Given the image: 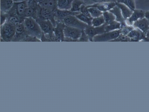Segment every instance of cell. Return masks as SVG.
Wrapping results in <instances>:
<instances>
[{
    "instance_id": "cell-1",
    "label": "cell",
    "mask_w": 149,
    "mask_h": 112,
    "mask_svg": "<svg viewBox=\"0 0 149 112\" xmlns=\"http://www.w3.org/2000/svg\"><path fill=\"white\" fill-rule=\"evenodd\" d=\"M23 23L26 32L28 35L41 39L43 32L35 19L31 17H25Z\"/></svg>"
},
{
    "instance_id": "cell-2",
    "label": "cell",
    "mask_w": 149,
    "mask_h": 112,
    "mask_svg": "<svg viewBox=\"0 0 149 112\" xmlns=\"http://www.w3.org/2000/svg\"><path fill=\"white\" fill-rule=\"evenodd\" d=\"M16 26L7 22L1 26V38L4 41H10L13 40L15 34Z\"/></svg>"
},
{
    "instance_id": "cell-3",
    "label": "cell",
    "mask_w": 149,
    "mask_h": 112,
    "mask_svg": "<svg viewBox=\"0 0 149 112\" xmlns=\"http://www.w3.org/2000/svg\"><path fill=\"white\" fill-rule=\"evenodd\" d=\"M35 19L43 33L46 35H48L49 39L54 35V27L50 20L40 17H38Z\"/></svg>"
},
{
    "instance_id": "cell-4",
    "label": "cell",
    "mask_w": 149,
    "mask_h": 112,
    "mask_svg": "<svg viewBox=\"0 0 149 112\" xmlns=\"http://www.w3.org/2000/svg\"><path fill=\"white\" fill-rule=\"evenodd\" d=\"M36 12V18L40 17L49 20L52 23L54 27H55L57 24V22L55 19L54 11L42 7L38 4Z\"/></svg>"
},
{
    "instance_id": "cell-5",
    "label": "cell",
    "mask_w": 149,
    "mask_h": 112,
    "mask_svg": "<svg viewBox=\"0 0 149 112\" xmlns=\"http://www.w3.org/2000/svg\"><path fill=\"white\" fill-rule=\"evenodd\" d=\"M121 34L120 29L95 36L93 39V42H110L118 37Z\"/></svg>"
},
{
    "instance_id": "cell-6",
    "label": "cell",
    "mask_w": 149,
    "mask_h": 112,
    "mask_svg": "<svg viewBox=\"0 0 149 112\" xmlns=\"http://www.w3.org/2000/svg\"><path fill=\"white\" fill-rule=\"evenodd\" d=\"M66 26L84 30L88 25L82 22L75 16L70 15L65 17L63 20Z\"/></svg>"
},
{
    "instance_id": "cell-7",
    "label": "cell",
    "mask_w": 149,
    "mask_h": 112,
    "mask_svg": "<svg viewBox=\"0 0 149 112\" xmlns=\"http://www.w3.org/2000/svg\"><path fill=\"white\" fill-rule=\"evenodd\" d=\"M25 1L21 2H14L13 6L7 13L8 15L16 16L21 19H24V11L27 7Z\"/></svg>"
},
{
    "instance_id": "cell-8",
    "label": "cell",
    "mask_w": 149,
    "mask_h": 112,
    "mask_svg": "<svg viewBox=\"0 0 149 112\" xmlns=\"http://www.w3.org/2000/svg\"><path fill=\"white\" fill-rule=\"evenodd\" d=\"M107 25L105 23L99 26L93 27L88 25L84 30L88 36L90 41H93V38L95 36L102 34L105 32V26Z\"/></svg>"
},
{
    "instance_id": "cell-9",
    "label": "cell",
    "mask_w": 149,
    "mask_h": 112,
    "mask_svg": "<svg viewBox=\"0 0 149 112\" xmlns=\"http://www.w3.org/2000/svg\"><path fill=\"white\" fill-rule=\"evenodd\" d=\"M82 30L65 25L63 31L64 35L65 37L71 38L77 42L81 35Z\"/></svg>"
},
{
    "instance_id": "cell-10",
    "label": "cell",
    "mask_w": 149,
    "mask_h": 112,
    "mask_svg": "<svg viewBox=\"0 0 149 112\" xmlns=\"http://www.w3.org/2000/svg\"><path fill=\"white\" fill-rule=\"evenodd\" d=\"M56 20L63 21L66 17L72 15L75 16L79 14L81 12H72L70 10H61L57 8L54 11Z\"/></svg>"
},
{
    "instance_id": "cell-11",
    "label": "cell",
    "mask_w": 149,
    "mask_h": 112,
    "mask_svg": "<svg viewBox=\"0 0 149 112\" xmlns=\"http://www.w3.org/2000/svg\"><path fill=\"white\" fill-rule=\"evenodd\" d=\"M57 24L54 28V33L58 41H64L65 36L64 29L65 25L63 21L57 20Z\"/></svg>"
},
{
    "instance_id": "cell-12",
    "label": "cell",
    "mask_w": 149,
    "mask_h": 112,
    "mask_svg": "<svg viewBox=\"0 0 149 112\" xmlns=\"http://www.w3.org/2000/svg\"><path fill=\"white\" fill-rule=\"evenodd\" d=\"M127 36L130 39V41L133 42H137L143 40L146 37V34L138 28L134 29Z\"/></svg>"
},
{
    "instance_id": "cell-13",
    "label": "cell",
    "mask_w": 149,
    "mask_h": 112,
    "mask_svg": "<svg viewBox=\"0 0 149 112\" xmlns=\"http://www.w3.org/2000/svg\"><path fill=\"white\" fill-rule=\"evenodd\" d=\"M116 6V2H104L86 6L87 8L94 7L97 8L102 12L109 11Z\"/></svg>"
},
{
    "instance_id": "cell-14",
    "label": "cell",
    "mask_w": 149,
    "mask_h": 112,
    "mask_svg": "<svg viewBox=\"0 0 149 112\" xmlns=\"http://www.w3.org/2000/svg\"><path fill=\"white\" fill-rule=\"evenodd\" d=\"M145 13L141 10L135 9L130 17L125 19L126 24L128 25H133L134 22L145 17Z\"/></svg>"
},
{
    "instance_id": "cell-15",
    "label": "cell",
    "mask_w": 149,
    "mask_h": 112,
    "mask_svg": "<svg viewBox=\"0 0 149 112\" xmlns=\"http://www.w3.org/2000/svg\"><path fill=\"white\" fill-rule=\"evenodd\" d=\"M133 26L134 28L139 29L146 35L149 28V20L144 17L134 22Z\"/></svg>"
},
{
    "instance_id": "cell-16",
    "label": "cell",
    "mask_w": 149,
    "mask_h": 112,
    "mask_svg": "<svg viewBox=\"0 0 149 112\" xmlns=\"http://www.w3.org/2000/svg\"><path fill=\"white\" fill-rule=\"evenodd\" d=\"M15 34L13 40H23L28 35L26 32L23 23H20L15 27Z\"/></svg>"
},
{
    "instance_id": "cell-17",
    "label": "cell",
    "mask_w": 149,
    "mask_h": 112,
    "mask_svg": "<svg viewBox=\"0 0 149 112\" xmlns=\"http://www.w3.org/2000/svg\"><path fill=\"white\" fill-rule=\"evenodd\" d=\"M40 6L54 11L57 8L58 0H36Z\"/></svg>"
},
{
    "instance_id": "cell-18",
    "label": "cell",
    "mask_w": 149,
    "mask_h": 112,
    "mask_svg": "<svg viewBox=\"0 0 149 112\" xmlns=\"http://www.w3.org/2000/svg\"><path fill=\"white\" fill-rule=\"evenodd\" d=\"M116 5L121 10L123 16L125 20L130 17L132 15L133 11L124 4L116 2Z\"/></svg>"
},
{
    "instance_id": "cell-19",
    "label": "cell",
    "mask_w": 149,
    "mask_h": 112,
    "mask_svg": "<svg viewBox=\"0 0 149 112\" xmlns=\"http://www.w3.org/2000/svg\"><path fill=\"white\" fill-rule=\"evenodd\" d=\"M13 0H0L1 12L7 13L13 6Z\"/></svg>"
},
{
    "instance_id": "cell-20",
    "label": "cell",
    "mask_w": 149,
    "mask_h": 112,
    "mask_svg": "<svg viewBox=\"0 0 149 112\" xmlns=\"http://www.w3.org/2000/svg\"><path fill=\"white\" fill-rule=\"evenodd\" d=\"M112 13L115 17V20L123 23L125 21V20L123 16L121 10L116 5L109 11Z\"/></svg>"
},
{
    "instance_id": "cell-21",
    "label": "cell",
    "mask_w": 149,
    "mask_h": 112,
    "mask_svg": "<svg viewBox=\"0 0 149 112\" xmlns=\"http://www.w3.org/2000/svg\"><path fill=\"white\" fill-rule=\"evenodd\" d=\"M74 0H58L57 8L61 10H70Z\"/></svg>"
},
{
    "instance_id": "cell-22",
    "label": "cell",
    "mask_w": 149,
    "mask_h": 112,
    "mask_svg": "<svg viewBox=\"0 0 149 112\" xmlns=\"http://www.w3.org/2000/svg\"><path fill=\"white\" fill-rule=\"evenodd\" d=\"M121 28V24L116 20H114L108 25L105 26V32L112 31Z\"/></svg>"
},
{
    "instance_id": "cell-23",
    "label": "cell",
    "mask_w": 149,
    "mask_h": 112,
    "mask_svg": "<svg viewBox=\"0 0 149 112\" xmlns=\"http://www.w3.org/2000/svg\"><path fill=\"white\" fill-rule=\"evenodd\" d=\"M37 8L26 7L24 11V17H31L35 19L36 18Z\"/></svg>"
},
{
    "instance_id": "cell-24",
    "label": "cell",
    "mask_w": 149,
    "mask_h": 112,
    "mask_svg": "<svg viewBox=\"0 0 149 112\" xmlns=\"http://www.w3.org/2000/svg\"><path fill=\"white\" fill-rule=\"evenodd\" d=\"M105 21V23L108 25L115 20L116 18L114 15L109 11L103 12L102 14Z\"/></svg>"
},
{
    "instance_id": "cell-25",
    "label": "cell",
    "mask_w": 149,
    "mask_h": 112,
    "mask_svg": "<svg viewBox=\"0 0 149 112\" xmlns=\"http://www.w3.org/2000/svg\"><path fill=\"white\" fill-rule=\"evenodd\" d=\"M83 4H84V3L82 0H74L70 10L72 12L80 11L81 6Z\"/></svg>"
},
{
    "instance_id": "cell-26",
    "label": "cell",
    "mask_w": 149,
    "mask_h": 112,
    "mask_svg": "<svg viewBox=\"0 0 149 112\" xmlns=\"http://www.w3.org/2000/svg\"><path fill=\"white\" fill-rule=\"evenodd\" d=\"M75 16L80 20L86 23L88 25H91L92 21L93 19L92 17H88L81 13Z\"/></svg>"
},
{
    "instance_id": "cell-27",
    "label": "cell",
    "mask_w": 149,
    "mask_h": 112,
    "mask_svg": "<svg viewBox=\"0 0 149 112\" xmlns=\"http://www.w3.org/2000/svg\"><path fill=\"white\" fill-rule=\"evenodd\" d=\"M104 23V18L103 15H102L99 17L93 18L91 26L93 27H97L103 25Z\"/></svg>"
},
{
    "instance_id": "cell-28",
    "label": "cell",
    "mask_w": 149,
    "mask_h": 112,
    "mask_svg": "<svg viewBox=\"0 0 149 112\" xmlns=\"http://www.w3.org/2000/svg\"><path fill=\"white\" fill-rule=\"evenodd\" d=\"M87 8L91 17L93 18L99 17L103 14V12L96 8L90 7Z\"/></svg>"
},
{
    "instance_id": "cell-29",
    "label": "cell",
    "mask_w": 149,
    "mask_h": 112,
    "mask_svg": "<svg viewBox=\"0 0 149 112\" xmlns=\"http://www.w3.org/2000/svg\"><path fill=\"white\" fill-rule=\"evenodd\" d=\"M20 20V19L16 16L8 15L7 22L12 25L16 26L21 23Z\"/></svg>"
},
{
    "instance_id": "cell-30",
    "label": "cell",
    "mask_w": 149,
    "mask_h": 112,
    "mask_svg": "<svg viewBox=\"0 0 149 112\" xmlns=\"http://www.w3.org/2000/svg\"><path fill=\"white\" fill-rule=\"evenodd\" d=\"M86 6H88L95 3L104 2H115L116 0H82Z\"/></svg>"
},
{
    "instance_id": "cell-31",
    "label": "cell",
    "mask_w": 149,
    "mask_h": 112,
    "mask_svg": "<svg viewBox=\"0 0 149 112\" xmlns=\"http://www.w3.org/2000/svg\"><path fill=\"white\" fill-rule=\"evenodd\" d=\"M134 29V28L133 26L126 25L120 29V34L124 35H127L131 31Z\"/></svg>"
},
{
    "instance_id": "cell-32",
    "label": "cell",
    "mask_w": 149,
    "mask_h": 112,
    "mask_svg": "<svg viewBox=\"0 0 149 112\" xmlns=\"http://www.w3.org/2000/svg\"><path fill=\"white\" fill-rule=\"evenodd\" d=\"M130 41V39L127 35H124L120 34L117 38L110 42H128Z\"/></svg>"
},
{
    "instance_id": "cell-33",
    "label": "cell",
    "mask_w": 149,
    "mask_h": 112,
    "mask_svg": "<svg viewBox=\"0 0 149 112\" xmlns=\"http://www.w3.org/2000/svg\"><path fill=\"white\" fill-rule=\"evenodd\" d=\"M80 11L81 13L88 17H92L86 6L85 4H83L81 6Z\"/></svg>"
},
{
    "instance_id": "cell-34",
    "label": "cell",
    "mask_w": 149,
    "mask_h": 112,
    "mask_svg": "<svg viewBox=\"0 0 149 112\" xmlns=\"http://www.w3.org/2000/svg\"><path fill=\"white\" fill-rule=\"evenodd\" d=\"M25 2L27 7L36 8L38 5L36 0H26Z\"/></svg>"
},
{
    "instance_id": "cell-35",
    "label": "cell",
    "mask_w": 149,
    "mask_h": 112,
    "mask_svg": "<svg viewBox=\"0 0 149 112\" xmlns=\"http://www.w3.org/2000/svg\"><path fill=\"white\" fill-rule=\"evenodd\" d=\"M89 41L88 36L84 30H82L81 35L78 40V41L88 42Z\"/></svg>"
},
{
    "instance_id": "cell-36",
    "label": "cell",
    "mask_w": 149,
    "mask_h": 112,
    "mask_svg": "<svg viewBox=\"0 0 149 112\" xmlns=\"http://www.w3.org/2000/svg\"><path fill=\"white\" fill-rule=\"evenodd\" d=\"M8 17L7 13H4L1 12L0 25L1 26L6 22V20Z\"/></svg>"
},
{
    "instance_id": "cell-37",
    "label": "cell",
    "mask_w": 149,
    "mask_h": 112,
    "mask_svg": "<svg viewBox=\"0 0 149 112\" xmlns=\"http://www.w3.org/2000/svg\"><path fill=\"white\" fill-rule=\"evenodd\" d=\"M128 7L132 11L135 8V4L134 0H126Z\"/></svg>"
},
{
    "instance_id": "cell-38",
    "label": "cell",
    "mask_w": 149,
    "mask_h": 112,
    "mask_svg": "<svg viewBox=\"0 0 149 112\" xmlns=\"http://www.w3.org/2000/svg\"><path fill=\"white\" fill-rule=\"evenodd\" d=\"M64 41L77 42V41L71 38L65 37Z\"/></svg>"
},
{
    "instance_id": "cell-39",
    "label": "cell",
    "mask_w": 149,
    "mask_h": 112,
    "mask_svg": "<svg viewBox=\"0 0 149 112\" xmlns=\"http://www.w3.org/2000/svg\"><path fill=\"white\" fill-rule=\"evenodd\" d=\"M145 17L149 20V11H147L145 13Z\"/></svg>"
},
{
    "instance_id": "cell-40",
    "label": "cell",
    "mask_w": 149,
    "mask_h": 112,
    "mask_svg": "<svg viewBox=\"0 0 149 112\" xmlns=\"http://www.w3.org/2000/svg\"><path fill=\"white\" fill-rule=\"evenodd\" d=\"M14 2H22L26 0H13Z\"/></svg>"
},
{
    "instance_id": "cell-41",
    "label": "cell",
    "mask_w": 149,
    "mask_h": 112,
    "mask_svg": "<svg viewBox=\"0 0 149 112\" xmlns=\"http://www.w3.org/2000/svg\"><path fill=\"white\" fill-rule=\"evenodd\" d=\"M146 37L149 38V28L147 33L146 34Z\"/></svg>"
}]
</instances>
